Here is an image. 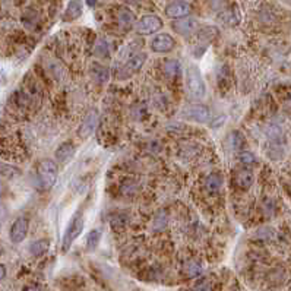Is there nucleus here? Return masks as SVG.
I'll list each match as a JSON object with an SVG mask.
<instances>
[{"mask_svg":"<svg viewBox=\"0 0 291 291\" xmlns=\"http://www.w3.org/2000/svg\"><path fill=\"white\" fill-rule=\"evenodd\" d=\"M37 174L40 177V182L43 185L44 189H51L59 177V168H57V162L50 160V158H44L38 162L37 165Z\"/></svg>","mask_w":291,"mask_h":291,"instance_id":"obj_1","label":"nucleus"},{"mask_svg":"<svg viewBox=\"0 0 291 291\" xmlns=\"http://www.w3.org/2000/svg\"><path fill=\"white\" fill-rule=\"evenodd\" d=\"M186 85L191 97L194 99H202L206 96V85L197 67H189L186 72Z\"/></svg>","mask_w":291,"mask_h":291,"instance_id":"obj_2","label":"nucleus"},{"mask_svg":"<svg viewBox=\"0 0 291 291\" xmlns=\"http://www.w3.org/2000/svg\"><path fill=\"white\" fill-rule=\"evenodd\" d=\"M136 33L141 35H151L162 28V19L157 15H145L135 24Z\"/></svg>","mask_w":291,"mask_h":291,"instance_id":"obj_3","label":"nucleus"},{"mask_svg":"<svg viewBox=\"0 0 291 291\" xmlns=\"http://www.w3.org/2000/svg\"><path fill=\"white\" fill-rule=\"evenodd\" d=\"M183 116L189 120L197 122V123H206L211 119V111L203 104H191V105L185 107Z\"/></svg>","mask_w":291,"mask_h":291,"instance_id":"obj_4","label":"nucleus"},{"mask_svg":"<svg viewBox=\"0 0 291 291\" xmlns=\"http://www.w3.org/2000/svg\"><path fill=\"white\" fill-rule=\"evenodd\" d=\"M28 228H30V223L27 217H19L13 221V224L9 230V239L12 243L18 244L21 242L25 240L27 234H28Z\"/></svg>","mask_w":291,"mask_h":291,"instance_id":"obj_5","label":"nucleus"},{"mask_svg":"<svg viewBox=\"0 0 291 291\" xmlns=\"http://www.w3.org/2000/svg\"><path fill=\"white\" fill-rule=\"evenodd\" d=\"M84 223L85 221H84V218L79 214H76L72 218V221H70V224H69L65 233V240H63V247L65 249H69L72 246V243L81 236V233L84 230Z\"/></svg>","mask_w":291,"mask_h":291,"instance_id":"obj_6","label":"nucleus"},{"mask_svg":"<svg viewBox=\"0 0 291 291\" xmlns=\"http://www.w3.org/2000/svg\"><path fill=\"white\" fill-rule=\"evenodd\" d=\"M174 46H176V40L167 33L157 34L151 40V50L155 53H168L174 48Z\"/></svg>","mask_w":291,"mask_h":291,"instance_id":"obj_7","label":"nucleus"},{"mask_svg":"<svg viewBox=\"0 0 291 291\" xmlns=\"http://www.w3.org/2000/svg\"><path fill=\"white\" fill-rule=\"evenodd\" d=\"M191 9H192V6L188 1L177 0V1H173L168 6H165L164 12L171 19H183V18H186L191 13Z\"/></svg>","mask_w":291,"mask_h":291,"instance_id":"obj_8","label":"nucleus"},{"mask_svg":"<svg viewBox=\"0 0 291 291\" xmlns=\"http://www.w3.org/2000/svg\"><path fill=\"white\" fill-rule=\"evenodd\" d=\"M145 62H146V53L139 51V53L132 54L129 60L125 63L123 69H122V78H128L130 75L139 72L142 69V66L145 65Z\"/></svg>","mask_w":291,"mask_h":291,"instance_id":"obj_9","label":"nucleus"},{"mask_svg":"<svg viewBox=\"0 0 291 291\" xmlns=\"http://www.w3.org/2000/svg\"><path fill=\"white\" fill-rule=\"evenodd\" d=\"M97 122H98L97 111H96V110L88 111V113H87V116H85V119H84V122H82V125H81V128H79V136H81V138H84V139L90 138V136L94 133L96 128H97Z\"/></svg>","mask_w":291,"mask_h":291,"instance_id":"obj_10","label":"nucleus"},{"mask_svg":"<svg viewBox=\"0 0 291 291\" xmlns=\"http://www.w3.org/2000/svg\"><path fill=\"white\" fill-rule=\"evenodd\" d=\"M253 180H255L253 173L247 168H242L234 174V183L240 189H249L253 185Z\"/></svg>","mask_w":291,"mask_h":291,"instance_id":"obj_11","label":"nucleus"},{"mask_svg":"<svg viewBox=\"0 0 291 291\" xmlns=\"http://www.w3.org/2000/svg\"><path fill=\"white\" fill-rule=\"evenodd\" d=\"M174 31L179 33L180 35H191L197 30V22L194 18H183L179 19L174 25H173Z\"/></svg>","mask_w":291,"mask_h":291,"instance_id":"obj_12","label":"nucleus"},{"mask_svg":"<svg viewBox=\"0 0 291 291\" xmlns=\"http://www.w3.org/2000/svg\"><path fill=\"white\" fill-rule=\"evenodd\" d=\"M75 155V145L72 142H63L57 149H56V160L60 165L69 162Z\"/></svg>","mask_w":291,"mask_h":291,"instance_id":"obj_13","label":"nucleus"},{"mask_svg":"<svg viewBox=\"0 0 291 291\" xmlns=\"http://www.w3.org/2000/svg\"><path fill=\"white\" fill-rule=\"evenodd\" d=\"M205 189L206 192H209L211 194H220V191L223 189V177L217 173L209 174L205 179Z\"/></svg>","mask_w":291,"mask_h":291,"instance_id":"obj_14","label":"nucleus"},{"mask_svg":"<svg viewBox=\"0 0 291 291\" xmlns=\"http://www.w3.org/2000/svg\"><path fill=\"white\" fill-rule=\"evenodd\" d=\"M116 19L123 27H130V25L135 24V15H133V12L130 10L129 7H125V6H120L116 10Z\"/></svg>","mask_w":291,"mask_h":291,"instance_id":"obj_15","label":"nucleus"},{"mask_svg":"<svg viewBox=\"0 0 291 291\" xmlns=\"http://www.w3.org/2000/svg\"><path fill=\"white\" fill-rule=\"evenodd\" d=\"M203 268L202 265L196 260V259H188L185 263H183V272L186 277L189 278H194V277H199L202 274Z\"/></svg>","mask_w":291,"mask_h":291,"instance_id":"obj_16","label":"nucleus"},{"mask_svg":"<svg viewBox=\"0 0 291 291\" xmlns=\"http://www.w3.org/2000/svg\"><path fill=\"white\" fill-rule=\"evenodd\" d=\"M48 247H50V242L47 239H40L30 244V253L34 258H38V256H43L48 250Z\"/></svg>","mask_w":291,"mask_h":291,"instance_id":"obj_17","label":"nucleus"},{"mask_svg":"<svg viewBox=\"0 0 291 291\" xmlns=\"http://www.w3.org/2000/svg\"><path fill=\"white\" fill-rule=\"evenodd\" d=\"M81 13H82V0H72L67 6L66 16L69 19H76L81 16Z\"/></svg>","mask_w":291,"mask_h":291,"instance_id":"obj_18","label":"nucleus"},{"mask_svg":"<svg viewBox=\"0 0 291 291\" xmlns=\"http://www.w3.org/2000/svg\"><path fill=\"white\" fill-rule=\"evenodd\" d=\"M162 70L167 76H176L180 72V63L179 60H174V59L165 60L162 63Z\"/></svg>","mask_w":291,"mask_h":291,"instance_id":"obj_19","label":"nucleus"},{"mask_svg":"<svg viewBox=\"0 0 291 291\" xmlns=\"http://www.w3.org/2000/svg\"><path fill=\"white\" fill-rule=\"evenodd\" d=\"M19 168H16L15 165H10V164H4V162H0V176L1 177H6V179H13L16 176H19Z\"/></svg>","mask_w":291,"mask_h":291,"instance_id":"obj_20","label":"nucleus"},{"mask_svg":"<svg viewBox=\"0 0 291 291\" xmlns=\"http://www.w3.org/2000/svg\"><path fill=\"white\" fill-rule=\"evenodd\" d=\"M47 69H48V72H50L57 81H60V79L63 78V75H65L63 67H62L60 63H57V62H48V63H47Z\"/></svg>","mask_w":291,"mask_h":291,"instance_id":"obj_21","label":"nucleus"},{"mask_svg":"<svg viewBox=\"0 0 291 291\" xmlns=\"http://www.w3.org/2000/svg\"><path fill=\"white\" fill-rule=\"evenodd\" d=\"M239 161L247 167V165H253L256 162V157H255V154H252L249 151H243L239 154Z\"/></svg>","mask_w":291,"mask_h":291,"instance_id":"obj_22","label":"nucleus"},{"mask_svg":"<svg viewBox=\"0 0 291 291\" xmlns=\"http://www.w3.org/2000/svg\"><path fill=\"white\" fill-rule=\"evenodd\" d=\"M228 144L233 149H239L242 145H243V138L239 132H233L230 136H228Z\"/></svg>","mask_w":291,"mask_h":291,"instance_id":"obj_23","label":"nucleus"},{"mask_svg":"<svg viewBox=\"0 0 291 291\" xmlns=\"http://www.w3.org/2000/svg\"><path fill=\"white\" fill-rule=\"evenodd\" d=\"M99 239H101V233H99L98 230H93V231L88 234V237H87V244H88V247H90V249H94L98 244Z\"/></svg>","mask_w":291,"mask_h":291,"instance_id":"obj_24","label":"nucleus"},{"mask_svg":"<svg viewBox=\"0 0 291 291\" xmlns=\"http://www.w3.org/2000/svg\"><path fill=\"white\" fill-rule=\"evenodd\" d=\"M199 151V146L197 145H194V144H186V145H183L182 148H180V152L183 154V155H188V157H192L194 155L196 152Z\"/></svg>","mask_w":291,"mask_h":291,"instance_id":"obj_25","label":"nucleus"},{"mask_svg":"<svg viewBox=\"0 0 291 291\" xmlns=\"http://www.w3.org/2000/svg\"><path fill=\"white\" fill-rule=\"evenodd\" d=\"M167 224V217H165V214H158L155 218H154V221H152V227H154V230H161L164 228Z\"/></svg>","mask_w":291,"mask_h":291,"instance_id":"obj_26","label":"nucleus"},{"mask_svg":"<svg viewBox=\"0 0 291 291\" xmlns=\"http://www.w3.org/2000/svg\"><path fill=\"white\" fill-rule=\"evenodd\" d=\"M237 10V9H236ZM236 10H230V12H227L226 16H224V21L228 22V24H231V25H236V24H239V21H240V16L239 15H236L237 12Z\"/></svg>","mask_w":291,"mask_h":291,"instance_id":"obj_27","label":"nucleus"},{"mask_svg":"<svg viewBox=\"0 0 291 291\" xmlns=\"http://www.w3.org/2000/svg\"><path fill=\"white\" fill-rule=\"evenodd\" d=\"M111 224L113 227H125L128 224V217L126 215H123V214H120V215H116L113 220H111Z\"/></svg>","mask_w":291,"mask_h":291,"instance_id":"obj_28","label":"nucleus"},{"mask_svg":"<svg viewBox=\"0 0 291 291\" xmlns=\"http://www.w3.org/2000/svg\"><path fill=\"white\" fill-rule=\"evenodd\" d=\"M194 291H212V284L209 281H202V283L196 284Z\"/></svg>","mask_w":291,"mask_h":291,"instance_id":"obj_29","label":"nucleus"},{"mask_svg":"<svg viewBox=\"0 0 291 291\" xmlns=\"http://www.w3.org/2000/svg\"><path fill=\"white\" fill-rule=\"evenodd\" d=\"M22 291H44L38 284H28V286H25L24 287V290Z\"/></svg>","mask_w":291,"mask_h":291,"instance_id":"obj_30","label":"nucleus"},{"mask_svg":"<svg viewBox=\"0 0 291 291\" xmlns=\"http://www.w3.org/2000/svg\"><path fill=\"white\" fill-rule=\"evenodd\" d=\"M6 275H7V268H6V265L0 263V281H3L6 278Z\"/></svg>","mask_w":291,"mask_h":291,"instance_id":"obj_31","label":"nucleus"},{"mask_svg":"<svg viewBox=\"0 0 291 291\" xmlns=\"http://www.w3.org/2000/svg\"><path fill=\"white\" fill-rule=\"evenodd\" d=\"M233 291H236V290H233Z\"/></svg>","mask_w":291,"mask_h":291,"instance_id":"obj_32","label":"nucleus"}]
</instances>
